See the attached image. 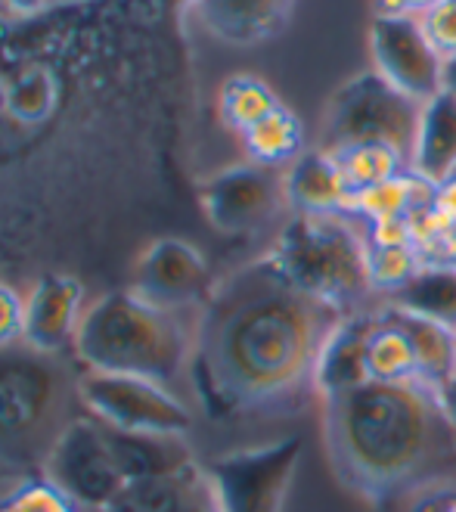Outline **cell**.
Returning <instances> with one entry per match:
<instances>
[{"label":"cell","instance_id":"obj_30","mask_svg":"<svg viewBox=\"0 0 456 512\" xmlns=\"http://www.w3.org/2000/svg\"><path fill=\"white\" fill-rule=\"evenodd\" d=\"M435 208L456 227V177H447L435 187Z\"/></svg>","mask_w":456,"mask_h":512},{"label":"cell","instance_id":"obj_18","mask_svg":"<svg viewBox=\"0 0 456 512\" xmlns=\"http://www.w3.org/2000/svg\"><path fill=\"white\" fill-rule=\"evenodd\" d=\"M363 370H367V382H382V385L422 382L413 342L385 305L376 308L370 317L367 342H363Z\"/></svg>","mask_w":456,"mask_h":512},{"label":"cell","instance_id":"obj_31","mask_svg":"<svg viewBox=\"0 0 456 512\" xmlns=\"http://www.w3.org/2000/svg\"><path fill=\"white\" fill-rule=\"evenodd\" d=\"M435 398H438V407H441L447 426H450V432L456 438V373L441 388H435Z\"/></svg>","mask_w":456,"mask_h":512},{"label":"cell","instance_id":"obj_34","mask_svg":"<svg viewBox=\"0 0 456 512\" xmlns=\"http://www.w3.org/2000/svg\"><path fill=\"white\" fill-rule=\"evenodd\" d=\"M444 90L447 94H456V56L444 63Z\"/></svg>","mask_w":456,"mask_h":512},{"label":"cell","instance_id":"obj_25","mask_svg":"<svg viewBox=\"0 0 456 512\" xmlns=\"http://www.w3.org/2000/svg\"><path fill=\"white\" fill-rule=\"evenodd\" d=\"M422 267H425V261L413 246H391V249H373L370 246V283H373V292L394 295L398 289H404Z\"/></svg>","mask_w":456,"mask_h":512},{"label":"cell","instance_id":"obj_27","mask_svg":"<svg viewBox=\"0 0 456 512\" xmlns=\"http://www.w3.org/2000/svg\"><path fill=\"white\" fill-rule=\"evenodd\" d=\"M416 16L435 53L444 63L453 59L456 56V0H438V4H432L429 10H422Z\"/></svg>","mask_w":456,"mask_h":512},{"label":"cell","instance_id":"obj_6","mask_svg":"<svg viewBox=\"0 0 456 512\" xmlns=\"http://www.w3.org/2000/svg\"><path fill=\"white\" fill-rule=\"evenodd\" d=\"M72 413L59 373L35 357H0V457L10 463L47 460Z\"/></svg>","mask_w":456,"mask_h":512},{"label":"cell","instance_id":"obj_15","mask_svg":"<svg viewBox=\"0 0 456 512\" xmlns=\"http://www.w3.org/2000/svg\"><path fill=\"white\" fill-rule=\"evenodd\" d=\"M211 35L227 44H258L280 32L292 0H190Z\"/></svg>","mask_w":456,"mask_h":512},{"label":"cell","instance_id":"obj_20","mask_svg":"<svg viewBox=\"0 0 456 512\" xmlns=\"http://www.w3.org/2000/svg\"><path fill=\"white\" fill-rule=\"evenodd\" d=\"M391 317L404 326V333L413 342L416 360H419V379L429 388H441L456 373V329L429 320L422 314L404 311L398 305H385Z\"/></svg>","mask_w":456,"mask_h":512},{"label":"cell","instance_id":"obj_33","mask_svg":"<svg viewBox=\"0 0 456 512\" xmlns=\"http://www.w3.org/2000/svg\"><path fill=\"white\" fill-rule=\"evenodd\" d=\"M56 0H4V7L10 13H19V16H32V13H41V10H50Z\"/></svg>","mask_w":456,"mask_h":512},{"label":"cell","instance_id":"obj_23","mask_svg":"<svg viewBox=\"0 0 456 512\" xmlns=\"http://www.w3.org/2000/svg\"><path fill=\"white\" fill-rule=\"evenodd\" d=\"M329 156L342 168L354 199L363 190H373L410 168V159L401 149H394L388 143H354V146L336 149V153H329Z\"/></svg>","mask_w":456,"mask_h":512},{"label":"cell","instance_id":"obj_21","mask_svg":"<svg viewBox=\"0 0 456 512\" xmlns=\"http://www.w3.org/2000/svg\"><path fill=\"white\" fill-rule=\"evenodd\" d=\"M388 305L456 329V264H425L404 289L388 295Z\"/></svg>","mask_w":456,"mask_h":512},{"label":"cell","instance_id":"obj_26","mask_svg":"<svg viewBox=\"0 0 456 512\" xmlns=\"http://www.w3.org/2000/svg\"><path fill=\"white\" fill-rule=\"evenodd\" d=\"M0 512H81V509L50 478H32L0 497Z\"/></svg>","mask_w":456,"mask_h":512},{"label":"cell","instance_id":"obj_12","mask_svg":"<svg viewBox=\"0 0 456 512\" xmlns=\"http://www.w3.org/2000/svg\"><path fill=\"white\" fill-rule=\"evenodd\" d=\"M134 292L165 311H180L211 295L205 255L187 239H156L134 267Z\"/></svg>","mask_w":456,"mask_h":512},{"label":"cell","instance_id":"obj_13","mask_svg":"<svg viewBox=\"0 0 456 512\" xmlns=\"http://www.w3.org/2000/svg\"><path fill=\"white\" fill-rule=\"evenodd\" d=\"M84 317V286L69 274H47L25 295V333L22 342L53 354L75 342L78 323Z\"/></svg>","mask_w":456,"mask_h":512},{"label":"cell","instance_id":"obj_8","mask_svg":"<svg viewBox=\"0 0 456 512\" xmlns=\"http://www.w3.org/2000/svg\"><path fill=\"white\" fill-rule=\"evenodd\" d=\"M75 391L87 416L118 432L187 438L193 429V410L174 395L171 385L156 379L87 370L75 382Z\"/></svg>","mask_w":456,"mask_h":512},{"label":"cell","instance_id":"obj_11","mask_svg":"<svg viewBox=\"0 0 456 512\" xmlns=\"http://www.w3.org/2000/svg\"><path fill=\"white\" fill-rule=\"evenodd\" d=\"M370 47L376 72L416 103H429L444 90V59L425 38L419 16L373 19Z\"/></svg>","mask_w":456,"mask_h":512},{"label":"cell","instance_id":"obj_2","mask_svg":"<svg viewBox=\"0 0 456 512\" xmlns=\"http://www.w3.org/2000/svg\"><path fill=\"white\" fill-rule=\"evenodd\" d=\"M323 438L342 485L373 503L425 485L444 444H456L422 382H367L323 398Z\"/></svg>","mask_w":456,"mask_h":512},{"label":"cell","instance_id":"obj_14","mask_svg":"<svg viewBox=\"0 0 456 512\" xmlns=\"http://www.w3.org/2000/svg\"><path fill=\"white\" fill-rule=\"evenodd\" d=\"M286 202L295 215H351L354 193L326 149L301 153L283 174Z\"/></svg>","mask_w":456,"mask_h":512},{"label":"cell","instance_id":"obj_5","mask_svg":"<svg viewBox=\"0 0 456 512\" xmlns=\"http://www.w3.org/2000/svg\"><path fill=\"white\" fill-rule=\"evenodd\" d=\"M357 215H292L283 227L270 261L283 277L308 295L354 314L373 292L367 230L360 233Z\"/></svg>","mask_w":456,"mask_h":512},{"label":"cell","instance_id":"obj_9","mask_svg":"<svg viewBox=\"0 0 456 512\" xmlns=\"http://www.w3.org/2000/svg\"><path fill=\"white\" fill-rule=\"evenodd\" d=\"M301 454L304 441L298 435H286L270 444L242 447L215 457L205 472L221 512H283Z\"/></svg>","mask_w":456,"mask_h":512},{"label":"cell","instance_id":"obj_1","mask_svg":"<svg viewBox=\"0 0 456 512\" xmlns=\"http://www.w3.org/2000/svg\"><path fill=\"white\" fill-rule=\"evenodd\" d=\"M348 314L308 295L267 258L205 298L193 336L199 398L215 413L280 407L314 388L320 354Z\"/></svg>","mask_w":456,"mask_h":512},{"label":"cell","instance_id":"obj_7","mask_svg":"<svg viewBox=\"0 0 456 512\" xmlns=\"http://www.w3.org/2000/svg\"><path fill=\"white\" fill-rule=\"evenodd\" d=\"M422 106L413 97L391 87L379 72L357 75L332 97L323 122L326 153L354 143H388L413 159Z\"/></svg>","mask_w":456,"mask_h":512},{"label":"cell","instance_id":"obj_3","mask_svg":"<svg viewBox=\"0 0 456 512\" xmlns=\"http://www.w3.org/2000/svg\"><path fill=\"white\" fill-rule=\"evenodd\" d=\"M193 463L187 438L118 432L78 413L53 441L44 478L69 494L81 512H106L137 485L177 475Z\"/></svg>","mask_w":456,"mask_h":512},{"label":"cell","instance_id":"obj_17","mask_svg":"<svg viewBox=\"0 0 456 512\" xmlns=\"http://www.w3.org/2000/svg\"><path fill=\"white\" fill-rule=\"evenodd\" d=\"M410 168L432 184L456 171V94L441 90L422 106Z\"/></svg>","mask_w":456,"mask_h":512},{"label":"cell","instance_id":"obj_28","mask_svg":"<svg viewBox=\"0 0 456 512\" xmlns=\"http://www.w3.org/2000/svg\"><path fill=\"white\" fill-rule=\"evenodd\" d=\"M22 333H25V298L10 283H0V351L16 345Z\"/></svg>","mask_w":456,"mask_h":512},{"label":"cell","instance_id":"obj_10","mask_svg":"<svg viewBox=\"0 0 456 512\" xmlns=\"http://www.w3.org/2000/svg\"><path fill=\"white\" fill-rule=\"evenodd\" d=\"M283 205H289L283 177L255 162L233 165L202 187V208L211 227L227 236H249L264 230L280 215Z\"/></svg>","mask_w":456,"mask_h":512},{"label":"cell","instance_id":"obj_19","mask_svg":"<svg viewBox=\"0 0 456 512\" xmlns=\"http://www.w3.org/2000/svg\"><path fill=\"white\" fill-rule=\"evenodd\" d=\"M373 311H354L348 314L339 329L326 342L320 364L314 373V391L323 398L351 391L357 385H367V370H363V342H367Z\"/></svg>","mask_w":456,"mask_h":512},{"label":"cell","instance_id":"obj_37","mask_svg":"<svg viewBox=\"0 0 456 512\" xmlns=\"http://www.w3.org/2000/svg\"><path fill=\"white\" fill-rule=\"evenodd\" d=\"M450 177H456V171H453V174H450Z\"/></svg>","mask_w":456,"mask_h":512},{"label":"cell","instance_id":"obj_35","mask_svg":"<svg viewBox=\"0 0 456 512\" xmlns=\"http://www.w3.org/2000/svg\"><path fill=\"white\" fill-rule=\"evenodd\" d=\"M444 261H447V264H456V227H453V233H450V239H447V252H444Z\"/></svg>","mask_w":456,"mask_h":512},{"label":"cell","instance_id":"obj_16","mask_svg":"<svg viewBox=\"0 0 456 512\" xmlns=\"http://www.w3.org/2000/svg\"><path fill=\"white\" fill-rule=\"evenodd\" d=\"M106 512H221V506L208 472L193 463L177 475L137 485Z\"/></svg>","mask_w":456,"mask_h":512},{"label":"cell","instance_id":"obj_32","mask_svg":"<svg viewBox=\"0 0 456 512\" xmlns=\"http://www.w3.org/2000/svg\"><path fill=\"white\" fill-rule=\"evenodd\" d=\"M373 7H376V19H401L413 13L410 0H373Z\"/></svg>","mask_w":456,"mask_h":512},{"label":"cell","instance_id":"obj_24","mask_svg":"<svg viewBox=\"0 0 456 512\" xmlns=\"http://www.w3.org/2000/svg\"><path fill=\"white\" fill-rule=\"evenodd\" d=\"M280 97L273 94L270 84H264L255 75H233L221 84L218 94V112L221 122L236 131L239 137L246 134L252 125H258L261 118H267L273 109H280Z\"/></svg>","mask_w":456,"mask_h":512},{"label":"cell","instance_id":"obj_22","mask_svg":"<svg viewBox=\"0 0 456 512\" xmlns=\"http://www.w3.org/2000/svg\"><path fill=\"white\" fill-rule=\"evenodd\" d=\"M242 146H246L249 162L277 171L280 165H292L301 156L304 128L292 109L280 106L242 134Z\"/></svg>","mask_w":456,"mask_h":512},{"label":"cell","instance_id":"obj_29","mask_svg":"<svg viewBox=\"0 0 456 512\" xmlns=\"http://www.w3.org/2000/svg\"><path fill=\"white\" fill-rule=\"evenodd\" d=\"M407 512H456V481L453 478L425 481L410 497Z\"/></svg>","mask_w":456,"mask_h":512},{"label":"cell","instance_id":"obj_36","mask_svg":"<svg viewBox=\"0 0 456 512\" xmlns=\"http://www.w3.org/2000/svg\"><path fill=\"white\" fill-rule=\"evenodd\" d=\"M432 4H438V0H410V7H413V13H422V10H429Z\"/></svg>","mask_w":456,"mask_h":512},{"label":"cell","instance_id":"obj_4","mask_svg":"<svg viewBox=\"0 0 456 512\" xmlns=\"http://www.w3.org/2000/svg\"><path fill=\"white\" fill-rule=\"evenodd\" d=\"M72 351L94 373L143 376L162 385H174L193 364V339L177 314L134 289L106 292L87 305Z\"/></svg>","mask_w":456,"mask_h":512}]
</instances>
